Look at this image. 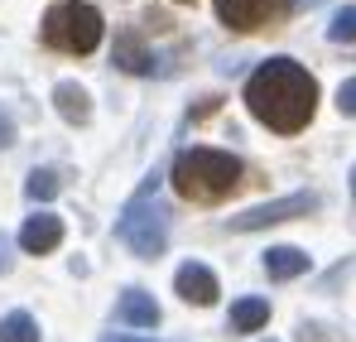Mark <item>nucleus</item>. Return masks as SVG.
<instances>
[{
    "label": "nucleus",
    "mask_w": 356,
    "mask_h": 342,
    "mask_svg": "<svg viewBox=\"0 0 356 342\" xmlns=\"http://www.w3.org/2000/svg\"><path fill=\"white\" fill-rule=\"evenodd\" d=\"M245 107H250V116L260 125H270L280 135H294L318 111V82H313V72L303 63H294V58H270V63H260L250 72Z\"/></svg>",
    "instance_id": "f257e3e1"
},
{
    "label": "nucleus",
    "mask_w": 356,
    "mask_h": 342,
    "mask_svg": "<svg viewBox=\"0 0 356 342\" xmlns=\"http://www.w3.org/2000/svg\"><path fill=\"white\" fill-rule=\"evenodd\" d=\"M241 173H245V164H241L236 155L193 145V150H183L174 160L169 183H174L178 198H188V203H222V198H232L241 188Z\"/></svg>",
    "instance_id": "f03ea898"
},
{
    "label": "nucleus",
    "mask_w": 356,
    "mask_h": 342,
    "mask_svg": "<svg viewBox=\"0 0 356 342\" xmlns=\"http://www.w3.org/2000/svg\"><path fill=\"white\" fill-rule=\"evenodd\" d=\"M102 34H106L102 10L87 0H63L44 15V44L58 54H92L102 44Z\"/></svg>",
    "instance_id": "7ed1b4c3"
},
{
    "label": "nucleus",
    "mask_w": 356,
    "mask_h": 342,
    "mask_svg": "<svg viewBox=\"0 0 356 342\" xmlns=\"http://www.w3.org/2000/svg\"><path fill=\"white\" fill-rule=\"evenodd\" d=\"M159 188V183H154ZM154 188H145L116 222V236L140 256V261H159L164 246H169V208L154 198Z\"/></svg>",
    "instance_id": "20e7f679"
},
{
    "label": "nucleus",
    "mask_w": 356,
    "mask_h": 342,
    "mask_svg": "<svg viewBox=\"0 0 356 342\" xmlns=\"http://www.w3.org/2000/svg\"><path fill=\"white\" fill-rule=\"evenodd\" d=\"M308 212H318V193H289V198L260 203V208L232 217V231H260V227H275V222H289V217H308Z\"/></svg>",
    "instance_id": "39448f33"
},
{
    "label": "nucleus",
    "mask_w": 356,
    "mask_h": 342,
    "mask_svg": "<svg viewBox=\"0 0 356 342\" xmlns=\"http://www.w3.org/2000/svg\"><path fill=\"white\" fill-rule=\"evenodd\" d=\"M174 289L183 304H197V309H207V304H217V275L207 270V265H197V261H188V265H178L174 275Z\"/></svg>",
    "instance_id": "423d86ee"
},
{
    "label": "nucleus",
    "mask_w": 356,
    "mask_h": 342,
    "mask_svg": "<svg viewBox=\"0 0 356 342\" xmlns=\"http://www.w3.org/2000/svg\"><path fill=\"white\" fill-rule=\"evenodd\" d=\"M58 241H63V217L58 212H34V217H24L19 246H24L29 256H49V251H58Z\"/></svg>",
    "instance_id": "0eeeda50"
},
{
    "label": "nucleus",
    "mask_w": 356,
    "mask_h": 342,
    "mask_svg": "<svg viewBox=\"0 0 356 342\" xmlns=\"http://www.w3.org/2000/svg\"><path fill=\"white\" fill-rule=\"evenodd\" d=\"M270 15H275V0H217V20L227 29H236V34L260 29Z\"/></svg>",
    "instance_id": "6e6552de"
},
{
    "label": "nucleus",
    "mask_w": 356,
    "mask_h": 342,
    "mask_svg": "<svg viewBox=\"0 0 356 342\" xmlns=\"http://www.w3.org/2000/svg\"><path fill=\"white\" fill-rule=\"evenodd\" d=\"M116 318L130 323V328H154V323H159V304H154V294H145V289H125L120 304H116Z\"/></svg>",
    "instance_id": "1a4fd4ad"
},
{
    "label": "nucleus",
    "mask_w": 356,
    "mask_h": 342,
    "mask_svg": "<svg viewBox=\"0 0 356 342\" xmlns=\"http://www.w3.org/2000/svg\"><path fill=\"white\" fill-rule=\"evenodd\" d=\"M54 107L67 125H87L92 121V97H87V87H77V82H58L54 87Z\"/></svg>",
    "instance_id": "9d476101"
},
{
    "label": "nucleus",
    "mask_w": 356,
    "mask_h": 342,
    "mask_svg": "<svg viewBox=\"0 0 356 342\" xmlns=\"http://www.w3.org/2000/svg\"><path fill=\"white\" fill-rule=\"evenodd\" d=\"M308 270V256L298 251V246H270L265 251V275L270 280H294Z\"/></svg>",
    "instance_id": "9b49d317"
},
{
    "label": "nucleus",
    "mask_w": 356,
    "mask_h": 342,
    "mask_svg": "<svg viewBox=\"0 0 356 342\" xmlns=\"http://www.w3.org/2000/svg\"><path fill=\"white\" fill-rule=\"evenodd\" d=\"M265 323H270V304H265V299H236V304H232V318H227L232 333H255V328H265Z\"/></svg>",
    "instance_id": "f8f14e48"
},
{
    "label": "nucleus",
    "mask_w": 356,
    "mask_h": 342,
    "mask_svg": "<svg viewBox=\"0 0 356 342\" xmlns=\"http://www.w3.org/2000/svg\"><path fill=\"white\" fill-rule=\"evenodd\" d=\"M0 342H39V323L29 318V313H5L0 318Z\"/></svg>",
    "instance_id": "ddd939ff"
},
{
    "label": "nucleus",
    "mask_w": 356,
    "mask_h": 342,
    "mask_svg": "<svg viewBox=\"0 0 356 342\" xmlns=\"http://www.w3.org/2000/svg\"><path fill=\"white\" fill-rule=\"evenodd\" d=\"M58 188H63V178L54 169H34V173H29V183H24V193H29L34 203H54Z\"/></svg>",
    "instance_id": "4468645a"
},
{
    "label": "nucleus",
    "mask_w": 356,
    "mask_h": 342,
    "mask_svg": "<svg viewBox=\"0 0 356 342\" xmlns=\"http://www.w3.org/2000/svg\"><path fill=\"white\" fill-rule=\"evenodd\" d=\"M327 39H332V44H356V5H347V10H337V15H332Z\"/></svg>",
    "instance_id": "2eb2a0df"
},
{
    "label": "nucleus",
    "mask_w": 356,
    "mask_h": 342,
    "mask_svg": "<svg viewBox=\"0 0 356 342\" xmlns=\"http://www.w3.org/2000/svg\"><path fill=\"white\" fill-rule=\"evenodd\" d=\"M337 107H342V116H356V77H347L337 87Z\"/></svg>",
    "instance_id": "dca6fc26"
},
{
    "label": "nucleus",
    "mask_w": 356,
    "mask_h": 342,
    "mask_svg": "<svg viewBox=\"0 0 356 342\" xmlns=\"http://www.w3.org/2000/svg\"><path fill=\"white\" fill-rule=\"evenodd\" d=\"M5 145H15V121L0 111V150H5Z\"/></svg>",
    "instance_id": "f3484780"
},
{
    "label": "nucleus",
    "mask_w": 356,
    "mask_h": 342,
    "mask_svg": "<svg viewBox=\"0 0 356 342\" xmlns=\"http://www.w3.org/2000/svg\"><path fill=\"white\" fill-rule=\"evenodd\" d=\"M10 270V246H5V236H0V275Z\"/></svg>",
    "instance_id": "a211bd4d"
},
{
    "label": "nucleus",
    "mask_w": 356,
    "mask_h": 342,
    "mask_svg": "<svg viewBox=\"0 0 356 342\" xmlns=\"http://www.w3.org/2000/svg\"><path fill=\"white\" fill-rule=\"evenodd\" d=\"M102 342H145V338H120V333H106Z\"/></svg>",
    "instance_id": "6ab92c4d"
},
{
    "label": "nucleus",
    "mask_w": 356,
    "mask_h": 342,
    "mask_svg": "<svg viewBox=\"0 0 356 342\" xmlns=\"http://www.w3.org/2000/svg\"><path fill=\"white\" fill-rule=\"evenodd\" d=\"M298 10H313V5H323V0H294Z\"/></svg>",
    "instance_id": "aec40b11"
},
{
    "label": "nucleus",
    "mask_w": 356,
    "mask_h": 342,
    "mask_svg": "<svg viewBox=\"0 0 356 342\" xmlns=\"http://www.w3.org/2000/svg\"><path fill=\"white\" fill-rule=\"evenodd\" d=\"M352 198H356V164H352Z\"/></svg>",
    "instance_id": "412c9836"
},
{
    "label": "nucleus",
    "mask_w": 356,
    "mask_h": 342,
    "mask_svg": "<svg viewBox=\"0 0 356 342\" xmlns=\"http://www.w3.org/2000/svg\"><path fill=\"white\" fill-rule=\"evenodd\" d=\"M178 5H188V0H178Z\"/></svg>",
    "instance_id": "4be33fe9"
}]
</instances>
